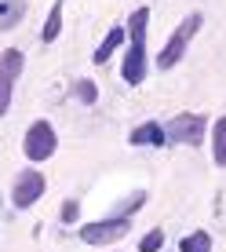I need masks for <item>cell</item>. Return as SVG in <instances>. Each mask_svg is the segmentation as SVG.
Returning a JSON list of instances; mask_svg holds the SVG:
<instances>
[{"label":"cell","mask_w":226,"mask_h":252,"mask_svg":"<svg viewBox=\"0 0 226 252\" xmlns=\"http://www.w3.org/2000/svg\"><path fill=\"white\" fill-rule=\"evenodd\" d=\"M146 30H150V7H135L128 19V44H124V63H120V77L124 84H142L150 59H146Z\"/></svg>","instance_id":"obj_1"},{"label":"cell","mask_w":226,"mask_h":252,"mask_svg":"<svg viewBox=\"0 0 226 252\" xmlns=\"http://www.w3.org/2000/svg\"><path fill=\"white\" fill-rule=\"evenodd\" d=\"M201 26H204L201 11H190L186 19H182L175 30H171V37L164 40V48L157 51V69H171V66H179V63H182V55H186V48H190V40L201 33Z\"/></svg>","instance_id":"obj_2"},{"label":"cell","mask_w":226,"mask_h":252,"mask_svg":"<svg viewBox=\"0 0 226 252\" xmlns=\"http://www.w3.org/2000/svg\"><path fill=\"white\" fill-rule=\"evenodd\" d=\"M55 150H58V135H55V125L44 117H37L29 128H26V139H22V154L29 158L33 164H40V161H51L55 158Z\"/></svg>","instance_id":"obj_3"},{"label":"cell","mask_w":226,"mask_h":252,"mask_svg":"<svg viewBox=\"0 0 226 252\" xmlns=\"http://www.w3.org/2000/svg\"><path fill=\"white\" fill-rule=\"evenodd\" d=\"M128 230H132V216H106V220L84 223L81 241L84 245H95V249H106V245H117Z\"/></svg>","instance_id":"obj_4"},{"label":"cell","mask_w":226,"mask_h":252,"mask_svg":"<svg viewBox=\"0 0 226 252\" xmlns=\"http://www.w3.org/2000/svg\"><path fill=\"white\" fill-rule=\"evenodd\" d=\"M208 132V117L204 114H175L164 125V135H168L171 146H201Z\"/></svg>","instance_id":"obj_5"},{"label":"cell","mask_w":226,"mask_h":252,"mask_svg":"<svg viewBox=\"0 0 226 252\" xmlns=\"http://www.w3.org/2000/svg\"><path fill=\"white\" fill-rule=\"evenodd\" d=\"M22 69H26V55L19 48L0 51V117H7V110H11V95H15V84H19Z\"/></svg>","instance_id":"obj_6"},{"label":"cell","mask_w":226,"mask_h":252,"mask_svg":"<svg viewBox=\"0 0 226 252\" xmlns=\"http://www.w3.org/2000/svg\"><path fill=\"white\" fill-rule=\"evenodd\" d=\"M44 190H48V179H44V172H37V168H26L15 176V187H11V205L19 208V212H26V208H33L44 197Z\"/></svg>","instance_id":"obj_7"},{"label":"cell","mask_w":226,"mask_h":252,"mask_svg":"<svg viewBox=\"0 0 226 252\" xmlns=\"http://www.w3.org/2000/svg\"><path fill=\"white\" fill-rule=\"evenodd\" d=\"M128 44V26H113V30L106 33V37H102V44L99 48H95V66H102V63H110V59H113V51H117V48H124Z\"/></svg>","instance_id":"obj_8"},{"label":"cell","mask_w":226,"mask_h":252,"mask_svg":"<svg viewBox=\"0 0 226 252\" xmlns=\"http://www.w3.org/2000/svg\"><path fill=\"white\" fill-rule=\"evenodd\" d=\"M132 146H164L168 143V135H164V125H157V121H142L139 128H132Z\"/></svg>","instance_id":"obj_9"},{"label":"cell","mask_w":226,"mask_h":252,"mask_svg":"<svg viewBox=\"0 0 226 252\" xmlns=\"http://www.w3.org/2000/svg\"><path fill=\"white\" fill-rule=\"evenodd\" d=\"M26 0H0V33H7V30H15L22 19H26Z\"/></svg>","instance_id":"obj_10"},{"label":"cell","mask_w":226,"mask_h":252,"mask_svg":"<svg viewBox=\"0 0 226 252\" xmlns=\"http://www.w3.org/2000/svg\"><path fill=\"white\" fill-rule=\"evenodd\" d=\"M58 33H62V4H51V11H48V19H44V30H40V40L44 44H55L58 40Z\"/></svg>","instance_id":"obj_11"},{"label":"cell","mask_w":226,"mask_h":252,"mask_svg":"<svg viewBox=\"0 0 226 252\" xmlns=\"http://www.w3.org/2000/svg\"><path fill=\"white\" fill-rule=\"evenodd\" d=\"M212 158L219 168H226V114L212 125Z\"/></svg>","instance_id":"obj_12"},{"label":"cell","mask_w":226,"mask_h":252,"mask_svg":"<svg viewBox=\"0 0 226 252\" xmlns=\"http://www.w3.org/2000/svg\"><path fill=\"white\" fill-rule=\"evenodd\" d=\"M179 252H212V234L208 230H190L179 241Z\"/></svg>","instance_id":"obj_13"},{"label":"cell","mask_w":226,"mask_h":252,"mask_svg":"<svg viewBox=\"0 0 226 252\" xmlns=\"http://www.w3.org/2000/svg\"><path fill=\"white\" fill-rule=\"evenodd\" d=\"M73 95H77V102H84V106H95V102H99V84H95L91 77H81V81L73 84Z\"/></svg>","instance_id":"obj_14"},{"label":"cell","mask_w":226,"mask_h":252,"mask_svg":"<svg viewBox=\"0 0 226 252\" xmlns=\"http://www.w3.org/2000/svg\"><path fill=\"white\" fill-rule=\"evenodd\" d=\"M161 245H164V230L153 227V230L142 234V241H139V252H161Z\"/></svg>","instance_id":"obj_15"},{"label":"cell","mask_w":226,"mask_h":252,"mask_svg":"<svg viewBox=\"0 0 226 252\" xmlns=\"http://www.w3.org/2000/svg\"><path fill=\"white\" fill-rule=\"evenodd\" d=\"M58 220H62L66 227H73V223L81 220V201H73V197H69V201L62 205V216H58Z\"/></svg>","instance_id":"obj_16"},{"label":"cell","mask_w":226,"mask_h":252,"mask_svg":"<svg viewBox=\"0 0 226 252\" xmlns=\"http://www.w3.org/2000/svg\"><path fill=\"white\" fill-rule=\"evenodd\" d=\"M139 205H146V194H135V197H132V201H128V205H124V212H120V216H132V212H135V208H139Z\"/></svg>","instance_id":"obj_17"},{"label":"cell","mask_w":226,"mask_h":252,"mask_svg":"<svg viewBox=\"0 0 226 252\" xmlns=\"http://www.w3.org/2000/svg\"><path fill=\"white\" fill-rule=\"evenodd\" d=\"M58 4H62V0H58Z\"/></svg>","instance_id":"obj_18"}]
</instances>
